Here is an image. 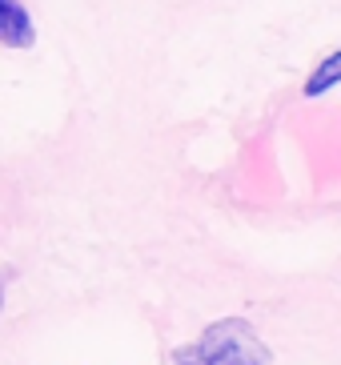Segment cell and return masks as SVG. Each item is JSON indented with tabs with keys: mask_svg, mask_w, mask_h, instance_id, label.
Listing matches in <instances>:
<instances>
[{
	"mask_svg": "<svg viewBox=\"0 0 341 365\" xmlns=\"http://www.w3.org/2000/svg\"><path fill=\"white\" fill-rule=\"evenodd\" d=\"M169 365H269V345L245 317H225L205 325L197 341L173 349Z\"/></svg>",
	"mask_w": 341,
	"mask_h": 365,
	"instance_id": "1",
	"label": "cell"
},
{
	"mask_svg": "<svg viewBox=\"0 0 341 365\" xmlns=\"http://www.w3.org/2000/svg\"><path fill=\"white\" fill-rule=\"evenodd\" d=\"M0 41L9 44V48H29L36 41L32 16L21 0H0Z\"/></svg>",
	"mask_w": 341,
	"mask_h": 365,
	"instance_id": "2",
	"label": "cell"
},
{
	"mask_svg": "<svg viewBox=\"0 0 341 365\" xmlns=\"http://www.w3.org/2000/svg\"><path fill=\"white\" fill-rule=\"evenodd\" d=\"M337 85H341V48H337V53H330L310 73V81H305V97H310V101L313 97H325V93H330V88H337Z\"/></svg>",
	"mask_w": 341,
	"mask_h": 365,
	"instance_id": "3",
	"label": "cell"
}]
</instances>
